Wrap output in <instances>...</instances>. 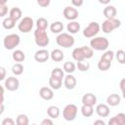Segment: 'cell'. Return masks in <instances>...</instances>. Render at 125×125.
Returning <instances> with one entry per match:
<instances>
[{"label":"cell","instance_id":"42","mask_svg":"<svg viewBox=\"0 0 125 125\" xmlns=\"http://www.w3.org/2000/svg\"><path fill=\"white\" fill-rule=\"evenodd\" d=\"M41 125H53V121L50 118H45L41 121Z\"/></svg>","mask_w":125,"mask_h":125},{"label":"cell","instance_id":"25","mask_svg":"<svg viewBox=\"0 0 125 125\" xmlns=\"http://www.w3.org/2000/svg\"><path fill=\"white\" fill-rule=\"evenodd\" d=\"M81 113L84 117H91L94 113V107L92 105L82 104L81 106Z\"/></svg>","mask_w":125,"mask_h":125},{"label":"cell","instance_id":"38","mask_svg":"<svg viewBox=\"0 0 125 125\" xmlns=\"http://www.w3.org/2000/svg\"><path fill=\"white\" fill-rule=\"evenodd\" d=\"M36 1H37V4L43 8L48 7L50 5V2H51V0H36Z\"/></svg>","mask_w":125,"mask_h":125},{"label":"cell","instance_id":"44","mask_svg":"<svg viewBox=\"0 0 125 125\" xmlns=\"http://www.w3.org/2000/svg\"><path fill=\"white\" fill-rule=\"evenodd\" d=\"M119 86H120V90H121L122 92H124V91H125V78H123V79L120 80Z\"/></svg>","mask_w":125,"mask_h":125},{"label":"cell","instance_id":"24","mask_svg":"<svg viewBox=\"0 0 125 125\" xmlns=\"http://www.w3.org/2000/svg\"><path fill=\"white\" fill-rule=\"evenodd\" d=\"M63 29V24L62 21H54L53 23H51L50 25V30L53 33H62Z\"/></svg>","mask_w":125,"mask_h":125},{"label":"cell","instance_id":"43","mask_svg":"<svg viewBox=\"0 0 125 125\" xmlns=\"http://www.w3.org/2000/svg\"><path fill=\"white\" fill-rule=\"evenodd\" d=\"M0 71H1V76H0V80H4L5 79V75H6V69L4 66L0 67Z\"/></svg>","mask_w":125,"mask_h":125},{"label":"cell","instance_id":"18","mask_svg":"<svg viewBox=\"0 0 125 125\" xmlns=\"http://www.w3.org/2000/svg\"><path fill=\"white\" fill-rule=\"evenodd\" d=\"M50 57H51V59H52L54 62H62V61L63 60L64 54H63V52H62L61 49H55V50H53V51L51 52Z\"/></svg>","mask_w":125,"mask_h":125},{"label":"cell","instance_id":"20","mask_svg":"<svg viewBox=\"0 0 125 125\" xmlns=\"http://www.w3.org/2000/svg\"><path fill=\"white\" fill-rule=\"evenodd\" d=\"M62 85V79L56 78L54 76H50L49 78V86L53 90H59Z\"/></svg>","mask_w":125,"mask_h":125},{"label":"cell","instance_id":"11","mask_svg":"<svg viewBox=\"0 0 125 125\" xmlns=\"http://www.w3.org/2000/svg\"><path fill=\"white\" fill-rule=\"evenodd\" d=\"M50 58V53L46 49H41L35 52L34 54V60L37 62H45Z\"/></svg>","mask_w":125,"mask_h":125},{"label":"cell","instance_id":"21","mask_svg":"<svg viewBox=\"0 0 125 125\" xmlns=\"http://www.w3.org/2000/svg\"><path fill=\"white\" fill-rule=\"evenodd\" d=\"M72 58L73 60H75L76 62H80V61H83V60H86L85 59V55H84V52L82 50V47H79V48H75L73 51H72Z\"/></svg>","mask_w":125,"mask_h":125},{"label":"cell","instance_id":"19","mask_svg":"<svg viewBox=\"0 0 125 125\" xmlns=\"http://www.w3.org/2000/svg\"><path fill=\"white\" fill-rule=\"evenodd\" d=\"M120 102H121V98L118 94H111L106 98V103L110 106H116L120 104Z\"/></svg>","mask_w":125,"mask_h":125},{"label":"cell","instance_id":"13","mask_svg":"<svg viewBox=\"0 0 125 125\" xmlns=\"http://www.w3.org/2000/svg\"><path fill=\"white\" fill-rule=\"evenodd\" d=\"M76 83H77L76 78H75L71 73H68V74L64 77L63 85H64V87H65L66 89H68V90H72V89H74L75 86H76Z\"/></svg>","mask_w":125,"mask_h":125},{"label":"cell","instance_id":"46","mask_svg":"<svg viewBox=\"0 0 125 125\" xmlns=\"http://www.w3.org/2000/svg\"><path fill=\"white\" fill-rule=\"evenodd\" d=\"M94 124H95V125H98V124H101V125H104L105 123H104V120H102V119H99V120H96V121H94Z\"/></svg>","mask_w":125,"mask_h":125},{"label":"cell","instance_id":"4","mask_svg":"<svg viewBox=\"0 0 125 125\" xmlns=\"http://www.w3.org/2000/svg\"><path fill=\"white\" fill-rule=\"evenodd\" d=\"M20 42H21V37L16 33L8 34L3 39L4 47L7 50H13L14 48H16L20 44Z\"/></svg>","mask_w":125,"mask_h":125},{"label":"cell","instance_id":"23","mask_svg":"<svg viewBox=\"0 0 125 125\" xmlns=\"http://www.w3.org/2000/svg\"><path fill=\"white\" fill-rule=\"evenodd\" d=\"M66 28L70 34H75L80 30V23L75 21H70V22L67 23Z\"/></svg>","mask_w":125,"mask_h":125},{"label":"cell","instance_id":"1","mask_svg":"<svg viewBox=\"0 0 125 125\" xmlns=\"http://www.w3.org/2000/svg\"><path fill=\"white\" fill-rule=\"evenodd\" d=\"M56 42L57 44L60 46V47H62V48H70L74 45V37L72 35H70L69 33H65V32H62V33H60L57 38H56Z\"/></svg>","mask_w":125,"mask_h":125},{"label":"cell","instance_id":"48","mask_svg":"<svg viewBox=\"0 0 125 125\" xmlns=\"http://www.w3.org/2000/svg\"><path fill=\"white\" fill-rule=\"evenodd\" d=\"M8 0H0V5H6Z\"/></svg>","mask_w":125,"mask_h":125},{"label":"cell","instance_id":"26","mask_svg":"<svg viewBox=\"0 0 125 125\" xmlns=\"http://www.w3.org/2000/svg\"><path fill=\"white\" fill-rule=\"evenodd\" d=\"M9 17L12 18L13 20H15L16 21H19L21 18V10L18 7H14L10 10V13H9Z\"/></svg>","mask_w":125,"mask_h":125},{"label":"cell","instance_id":"45","mask_svg":"<svg viewBox=\"0 0 125 125\" xmlns=\"http://www.w3.org/2000/svg\"><path fill=\"white\" fill-rule=\"evenodd\" d=\"M4 103V87L1 86V102L0 104H3Z\"/></svg>","mask_w":125,"mask_h":125},{"label":"cell","instance_id":"17","mask_svg":"<svg viewBox=\"0 0 125 125\" xmlns=\"http://www.w3.org/2000/svg\"><path fill=\"white\" fill-rule=\"evenodd\" d=\"M104 16L106 18V19H113L115 18L116 14H117V10L114 6H111V5H107L104 9Z\"/></svg>","mask_w":125,"mask_h":125},{"label":"cell","instance_id":"37","mask_svg":"<svg viewBox=\"0 0 125 125\" xmlns=\"http://www.w3.org/2000/svg\"><path fill=\"white\" fill-rule=\"evenodd\" d=\"M113 58H114V53L111 50H106L101 57V59H104V60H106V61H109V62H112Z\"/></svg>","mask_w":125,"mask_h":125},{"label":"cell","instance_id":"8","mask_svg":"<svg viewBox=\"0 0 125 125\" xmlns=\"http://www.w3.org/2000/svg\"><path fill=\"white\" fill-rule=\"evenodd\" d=\"M33 25H34L33 20L30 17H24L23 19L21 20L20 23L18 24V28L22 33H28L29 31H31Z\"/></svg>","mask_w":125,"mask_h":125},{"label":"cell","instance_id":"49","mask_svg":"<svg viewBox=\"0 0 125 125\" xmlns=\"http://www.w3.org/2000/svg\"><path fill=\"white\" fill-rule=\"evenodd\" d=\"M3 111H4V104H1V110H0V114H2V113H3Z\"/></svg>","mask_w":125,"mask_h":125},{"label":"cell","instance_id":"28","mask_svg":"<svg viewBox=\"0 0 125 125\" xmlns=\"http://www.w3.org/2000/svg\"><path fill=\"white\" fill-rule=\"evenodd\" d=\"M12 57H13V60L15 62H23L25 60V55H24V53L21 50L14 51Z\"/></svg>","mask_w":125,"mask_h":125},{"label":"cell","instance_id":"32","mask_svg":"<svg viewBox=\"0 0 125 125\" xmlns=\"http://www.w3.org/2000/svg\"><path fill=\"white\" fill-rule=\"evenodd\" d=\"M12 72H13L16 76L22 74V72H23V65H22L21 62L15 63V64L12 66Z\"/></svg>","mask_w":125,"mask_h":125},{"label":"cell","instance_id":"7","mask_svg":"<svg viewBox=\"0 0 125 125\" xmlns=\"http://www.w3.org/2000/svg\"><path fill=\"white\" fill-rule=\"evenodd\" d=\"M100 28H101V26H100V24L97 21H91L87 25V27L84 28L83 35L86 38H93V37H95L99 33Z\"/></svg>","mask_w":125,"mask_h":125},{"label":"cell","instance_id":"6","mask_svg":"<svg viewBox=\"0 0 125 125\" xmlns=\"http://www.w3.org/2000/svg\"><path fill=\"white\" fill-rule=\"evenodd\" d=\"M78 108L73 104H68L64 106L62 110V116L66 121H73L77 116Z\"/></svg>","mask_w":125,"mask_h":125},{"label":"cell","instance_id":"10","mask_svg":"<svg viewBox=\"0 0 125 125\" xmlns=\"http://www.w3.org/2000/svg\"><path fill=\"white\" fill-rule=\"evenodd\" d=\"M4 86L8 91H16L20 87V81L18 78L14 77V76H9L5 80Z\"/></svg>","mask_w":125,"mask_h":125},{"label":"cell","instance_id":"2","mask_svg":"<svg viewBox=\"0 0 125 125\" xmlns=\"http://www.w3.org/2000/svg\"><path fill=\"white\" fill-rule=\"evenodd\" d=\"M109 45L108 40L105 37L103 36H98V37H93L90 41V46L93 50L96 51H105Z\"/></svg>","mask_w":125,"mask_h":125},{"label":"cell","instance_id":"30","mask_svg":"<svg viewBox=\"0 0 125 125\" xmlns=\"http://www.w3.org/2000/svg\"><path fill=\"white\" fill-rule=\"evenodd\" d=\"M35 24H36V27H37V28L46 30L47 27H48L49 22H48V21H47L45 18H39V19L36 21V23H35Z\"/></svg>","mask_w":125,"mask_h":125},{"label":"cell","instance_id":"40","mask_svg":"<svg viewBox=\"0 0 125 125\" xmlns=\"http://www.w3.org/2000/svg\"><path fill=\"white\" fill-rule=\"evenodd\" d=\"M1 124L2 125H15V121L12 119V118H4L3 120H2V122H1Z\"/></svg>","mask_w":125,"mask_h":125},{"label":"cell","instance_id":"22","mask_svg":"<svg viewBox=\"0 0 125 125\" xmlns=\"http://www.w3.org/2000/svg\"><path fill=\"white\" fill-rule=\"evenodd\" d=\"M47 114L52 119H57L60 116V108L56 105H50L47 108Z\"/></svg>","mask_w":125,"mask_h":125},{"label":"cell","instance_id":"36","mask_svg":"<svg viewBox=\"0 0 125 125\" xmlns=\"http://www.w3.org/2000/svg\"><path fill=\"white\" fill-rule=\"evenodd\" d=\"M115 57L119 63H121V64L125 63V52L123 50H118L115 54Z\"/></svg>","mask_w":125,"mask_h":125},{"label":"cell","instance_id":"39","mask_svg":"<svg viewBox=\"0 0 125 125\" xmlns=\"http://www.w3.org/2000/svg\"><path fill=\"white\" fill-rule=\"evenodd\" d=\"M0 17H5L8 13V7L6 5H0Z\"/></svg>","mask_w":125,"mask_h":125},{"label":"cell","instance_id":"34","mask_svg":"<svg viewBox=\"0 0 125 125\" xmlns=\"http://www.w3.org/2000/svg\"><path fill=\"white\" fill-rule=\"evenodd\" d=\"M16 123L18 125H27L29 123L28 117L25 114H19L16 119Z\"/></svg>","mask_w":125,"mask_h":125},{"label":"cell","instance_id":"5","mask_svg":"<svg viewBox=\"0 0 125 125\" xmlns=\"http://www.w3.org/2000/svg\"><path fill=\"white\" fill-rule=\"evenodd\" d=\"M121 21L115 18L113 19H106L103 23H102V30L104 33H111L114 29L120 27Z\"/></svg>","mask_w":125,"mask_h":125},{"label":"cell","instance_id":"50","mask_svg":"<svg viewBox=\"0 0 125 125\" xmlns=\"http://www.w3.org/2000/svg\"><path fill=\"white\" fill-rule=\"evenodd\" d=\"M122 96H123V98L125 99V91H124V92H122Z\"/></svg>","mask_w":125,"mask_h":125},{"label":"cell","instance_id":"14","mask_svg":"<svg viewBox=\"0 0 125 125\" xmlns=\"http://www.w3.org/2000/svg\"><path fill=\"white\" fill-rule=\"evenodd\" d=\"M96 112L100 117H106L109 115V107L105 104H100L96 106Z\"/></svg>","mask_w":125,"mask_h":125},{"label":"cell","instance_id":"3","mask_svg":"<svg viewBox=\"0 0 125 125\" xmlns=\"http://www.w3.org/2000/svg\"><path fill=\"white\" fill-rule=\"evenodd\" d=\"M34 40L36 45L39 47H46L49 45V42H50V39L46 30L39 29V28H36L34 31Z\"/></svg>","mask_w":125,"mask_h":125},{"label":"cell","instance_id":"31","mask_svg":"<svg viewBox=\"0 0 125 125\" xmlns=\"http://www.w3.org/2000/svg\"><path fill=\"white\" fill-rule=\"evenodd\" d=\"M76 67L78 68V70H80V71L84 72V71H87V70H89V68H90V63H89L88 62H86L85 60H83V61L77 62Z\"/></svg>","mask_w":125,"mask_h":125},{"label":"cell","instance_id":"9","mask_svg":"<svg viewBox=\"0 0 125 125\" xmlns=\"http://www.w3.org/2000/svg\"><path fill=\"white\" fill-rule=\"evenodd\" d=\"M62 14H63V17L68 21H75L79 16V13H78L77 9L73 8V7H70V6L65 7L62 11Z\"/></svg>","mask_w":125,"mask_h":125},{"label":"cell","instance_id":"16","mask_svg":"<svg viewBox=\"0 0 125 125\" xmlns=\"http://www.w3.org/2000/svg\"><path fill=\"white\" fill-rule=\"evenodd\" d=\"M108 124L110 125H125V113H118L109 119Z\"/></svg>","mask_w":125,"mask_h":125},{"label":"cell","instance_id":"47","mask_svg":"<svg viewBox=\"0 0 125 125\" xmlns=\"http://www.w3.org/2000/svg\"><path fill=\"white\" fill-rule=\"evenodd\" d=\"M101 4H104V5H107V4H109V2L111 1V0H98Z\"/></svg>","mask_w":125,"mask_h":125},{"label":"cell","instance_id":"12","mask_svg":"<svg viewBox=\"0 0 125 125\" xmlns=\"http://www.w3.org/2000/svg\"><path fill=\"white\" fill-rule=\"evenodd\" d=\"M39 96L45 101H50L54 98V92L51 87H41L39 90Z\"/></svg>","mask_w":125,"mask_h":125},{"label":"cell","instance_id":"27","mask_svg":"<svg viewBox=\"0 0 125 125\" xmlns=\"http://www.w3.org/2000/svg\"><path fill=\"white\" fill-rule=\"evenodd\" d=\"M111 66V62L104 60V59H100V61L98 62V68L101 71H105L107 69H109Z\"/></svg>","mask_w":125,"mask_h":125},{"label":"cell","instance_id":"35","mask_svg":"<svg viewBox=\"0 0 125 125\" xmlns=\"http://www.w3.org/2000/svg\"><path fill=\"white\" fill-rule=\"evenodd\" d=\"M51 76H54L56 78H60V79H62L64 77V73H63V70L60 67H56L52 70L51 72Z\"/></svg>","mask_w":125,"mask_h":125},{"label":"cell","instance_id":"41","mask_svg":"<svg viewBox=\"0 0 125 125\" xmlns=\"http://www.w3.org/2000/svg\"><path fill=\"white\" fill-rule=\"evenodd\" d=\"M71 3L74 7H80L83 5V0H71Z\"/></svg>","mask_w":125,"mask_h":125},{"label":"cell","instance_id":"29","mask_svg":"<svg viewBox=\"0 0 125 125\" xmlns=\"http://www.w3.org/2000/svg\"><path fill=\"white\" fill-rule=\"evenodd\" d=\"M2 25H3V27L6 28V29H12V28H14L15 25H16V21L13 20L12 18L8 17V18H6V19L3 20Z\"/></svg>","mask_w":125,"mask_h":125},{"label":"cell","instance_id":"33","mask_svg":"<svg viewBox=\"0 0 125 125\" xmlns=\"http://www.w3.org/2000/svg\"><path fill=\"white\" fill-rule=\"evenodd\" d=\"M76 65L72 62H65L63 63V70L67 73H73L75 71Z\"/></svg>","mask_w":125,"mask_h":125},{"label":"cell","instance_id":"15","mask_svg":"<svg viewBox=\"0 0 125 125\" xmlns=\"http://www.w3.org/2000/svg\"><path fill=\"white\" fill-rule=\"evenodd\" d=\"M97 104V97L92 93H87L82 97V104L94 106Z\"/></svg>","mask_w":125,"mask_h":125}]
</instances>
